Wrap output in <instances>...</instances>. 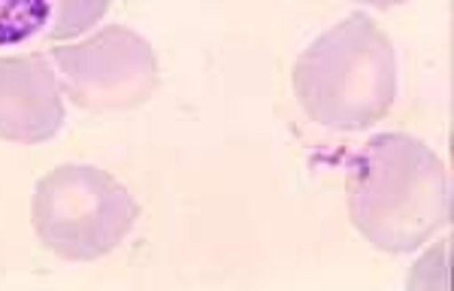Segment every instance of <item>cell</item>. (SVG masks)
<instances>
[{"mask_svg": "<svg viewBox=\"0 0 454 291\" xmlns=\"http://www.w3.org/2000/svg\"><path fill=\"white\" fill-rule=\"evenodd\" d=\"M52 0H0V46H16L46 31Z\"/></svg>", "mask_w": 454, "mask_h": 291, "instance_id": "cell-6", "label": "cell"}, {"mask_svg": "<svg viewBox=\"0 0 454 291\" xmlns=\"http://www.w3.org/2000/svg\"><path fill=\"white\" fill-rule=\"evenodd\" d=\"M294 94L312 122L364 130L382 122L397 98V55L367 12H351L300 52Z\"/></svg>", "mask_w": 454, "mask_h": 291, "instance_id": "cell-2", "label": "cell"}, {"mask_svg": "<svg viewBox=\"0 0 454 291\" xmlns=\"http://www.w3.org/2000/svg\"><path fill=\"white\" fill-rule=\"evenodd\" d=\"M106 10L109 0H52L46 36L49 40H70V36L85 34L106 16Z\"/></svg>", "mask_w": 454, "mask_h": 291, "instance_id": "cell-7", "label": "cell"}, {"mask_svg": "<svg viewBox=\"0 0 454 291\" xmlns=\"http://www.w3.org/2000/svg\"><path fill=\"white\" fill-rule=\"evenodd\" d=\"M55 67L73 104L91 113H124L145 104L158 85L149 40L130 28L109 25L73 46H58Z\"/></svg>", "mask_w": 454, "mask_h": 291, "instance_id": "cell-4", "label": "cell"}, {"mask_svg": "<svg viewBox=\"0 0 454 291\" xmlns=\"http://www.w3.org/2000/svg\"><path fill=\"white\" fill-rule=\"evenodd\" d=\"M64 125V98L43 55H0V140L36 146Z\"/></svg>", "mask_w": 454, "mask_h": 291, "instance_id": "cell-5", "label": "cell"}, {"mask_svg": "<svg viewBox=\"0 0 454 291\" xmlns=\"http://www.w3.org/2000/svg\"><path fill=\"white\" fill-rule=\"evenodd\" d=\"M357 4L376 6V10H391V6H400V4H406V0H357Z\"/></svg>", "mask_w": 454, "mask_h": 291, "instance_id": "cell-8", "label": "cell"}, {"mask_svg": "<svg viewBox=\"0 0 454 291\" xmlns=\"http://www.w3.org/2000/svg\"><path fill=\"white\" fill-rule=\"evenodd\" d=\"M137 218L140 203L134 194L91 164H58L34 188V231L64 261L106 258L128 240Z\"/></svg>", "mask_w": 454, "mask_h": 291, "instance_id": "cell-3", "label": "cell"}, {"mask_svg": "<svg viewBox=\"0 0 454 291\" xmlns=\"http://www.w3.org/2000/svg\"><path fill=\"white\" fill-rule=\"evenodd\" d=\"M348 218L379 252L406 255L451 218V179L430 146L409 134H379L348 164Z\"/></svg>", "mask_w": 454, "mask_h": 291, "instance_id": "cell-1", "label": "cell"}]
</instances>
